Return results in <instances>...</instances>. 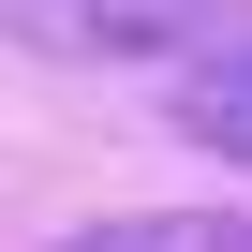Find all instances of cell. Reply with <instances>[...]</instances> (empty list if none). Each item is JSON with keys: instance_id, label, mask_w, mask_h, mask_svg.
<instances>
[{"instance_id": "1", "label": "cell", "mask_w": 252, "mask_h": 252, "mask_svg": "<svg viewBox=\"0 0 252 252\" xmlns=\"http://www.w3.org/2000/svg\"><path fill=\"white\" fill-rule=\"evenodd\" d=\"M252 0H0V45L30 60H222V30Z\"/></svg>"}, {"instance_id": "2", "label": "cell", "mask_w": 252, "mask_h": 252, "mask_svg": "<svg viewBox=\"0 0 252 252\" xmlns=\"http://www.w3.org/2000/svg\"><path fill=\"white\" fill-rule=\"evenodd\" d=\"M163 119L193 149H222V163H252V45H222V60H193V74H163Z\"/></svg>"}, {"instance_id": "3", "label": "cell", "mask_w": 252, "mask_h": 252, "mask_svg": "<svg viewBox=\"0 0 252 252\" xmlns=\"http://www.w3.org/2000/svg\"><path fill=\"white\" fill-rule=\"evenodd\" d=\"M45 252H252V208H119V222H74Z\"/></svg>"}]
</instances>
